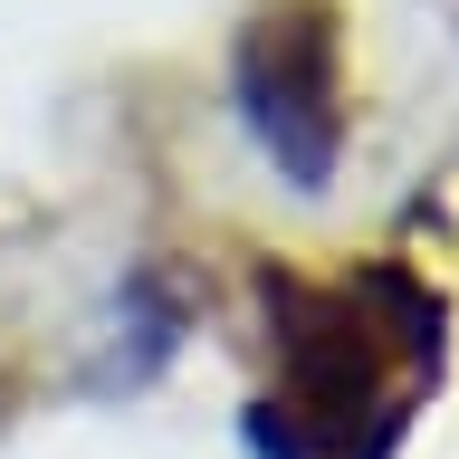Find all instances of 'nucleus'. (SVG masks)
<instances>
[{
  "label": "nucleus",
  "mask_w": 459,
  "mask_h": 459,
  "mask_svg": "<svg viewBox=\"0 0 459 459\" xmlns=\"http://www.w3.org/2000/svg\"><path fill=\"white\" fill-rule=\"evenodd\" d=\"M230 96H239V125L268 143V163L316 192L335 172L344 115H335V20L325 0H268L249 29H239V57H230Z\"/></svg>",
  "instance_id": "nucleus-1"
}]
</instances>
